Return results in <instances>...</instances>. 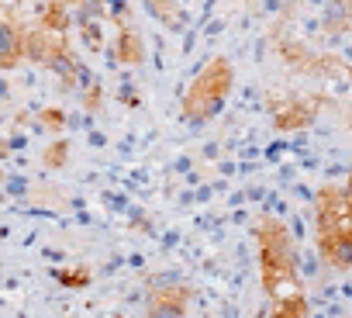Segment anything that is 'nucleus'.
I'll list each match as a JSON object with an SVG mask.
<instances>
[{
    "mask_svg": "<svg viewBox=\"0 0 352 318\" xmlns=\"http://www.w3.org/2000/svg\"><path fill=\"white\" fill-rule=\"evenodd\" d=\"M252 239L259 246V284L266 297H280L283 287L294 290L300 284V253L294 246V232H287V222L276 215H259L252 222Z\"/></svg>",
    "mask_w": 352,
    "mask_h": 318,
    "instance_id": "f257e3e1",
    "label": "nucleus"
},
{
    "mask_svg": "<svg viewBox=\"0 0 352 318\" xmlns=\"http://www.w3.org/2000/svg\"><path fill=\"white\" fill-rule=\"evenodd\" d=\"M232 87H235V66L225 56H214L190 80V87L184 90V97H180V118L187 125H208V121H214L225 111Z\"/></svg>",
    "mask_w": 352,
    "mask_h": 318,
    "instance_id": "f03ea898",
    "label": "nucleus"
},
{
    "mask_svg": "<svg viewBox=\"0 0 352 318\" xmlns=\"http://www.w3.org/2000/svg\"><path fill=\"white\" fill-rule=\"evenodd\" d=\"M194 304V287L180 280L145 284V318H187Z\"/></svg>",
    "mask_w": 352,
    "mask_h": 318,
    "instance_id": "7ed1b4c3",
    "label": "nucleus"
},
{
    "mask_svg": "<svg viewBox=\"0 0 352 318\" xmlns=\"http://www.w3.org/2000/svg\"><path fill=\"white\" fill-rule=\"evenodd\" d=\"M25 28L0 14V70H18L25 63Z\"/></svg>",
    "mask_w": 352,
    "mask_h": 318,
    "instance_id": "20e7f679",
    "label": "nucleus"
},
{
    "mask_svg": "<svg viewBox=\"0 0 352 318\" xmlns=\"http://www.w3.org/2000/svg\"><path fill=\"white\" fill-rule=\"evenodd\" d=\"M138 66V63H145V42H142V35L135 32V28H128V25H121L118 28V35H114V45L107 49V66Z\"/></svg>",
    "mask_w": 352,
    "mask_h": 318,
    "instance_id": "39448f33",
    "label": "nucleus"
},
{
    "mask_svg": "<svg viewBox=\"0 0 352 318\" xmlns=\"http://www.w3.org/2000/svg\"><path fill=\"white\" fill-rule=\"evenodd\" d=\"M318 256L321 263H328L331 270H352V232L345 235H314Z\"/></svg>",
    "mask_w": 352,
    "mask_h": 318,
    "instance_id": "423d86ee",
    "label": "nucleus"
},
{
    "mask_svg": "<svg viewBox=\"0 0 352 318\" xmlns=\"http://www.w3.org/2000/svg\"><path fill=\"white\" fill-rule=\"evenodd\" d=\"M314 114H318L314 104L290 100V104H283V107H273V125H276L280 131H297V128H304Z\"/></svg>",
    "mask_w": 352,
    "mask_h": 318,
    "instance_id": "0eeeda50",
    "label": "nucleus"
},
{
    "mask_svg": "<svg viewBox=\"0 0 352 318\" xmlns=\"http://www.w3.org/2000/svg\"><path fill=\"white\" fill-rule=\"evenodd\" d=\"M270 318H311V301H307V294H304L300 287L280 294V297L273 301Z\"/></svg>",
    "mask_w": 352,
    "mask_h": 318,
    "instance_id": "6e6552de",
    "label": "nucleus"
},
{
    "mask_svg": "<svg viewBox=\"0 0 352 318\" xmlns=\"http://www.w3.org/2000/svg\"><path fill=\"white\" fill-rule=\"evenodd\" d=\"M145 8H148V14H152L159 25H166L169 32H184L187 18H184L180 8H176V0H145Z\"/></svg>",
    "mask_w": 352,
    "mask_h": 318,
    "instance_id": "1a4fd4ad",
    "label": "nucleus"
},
{
    "mask_svg": "<svg viewBox=\"0 0 352 318\" xmlns=\"http://www.w3.org/2000/svg\"><path fill=\"white\" fill-rule=\"evenodd\" d=\"M52 277L63 284V287H69V290H83V287H90L94 284V270L90 266H59V270H52Z\"/></svg>",
    "mask_w": 352,
    "mask_h": 318,
    "instance_id": "9d476101",
    "label": "nucleus"
},
{
    "mask_svg": "<svg viewBox=\"0 0 352 318\" xmlns=\"http://www.w3.org/2000/svg\"><path fill=\"white\" fill-rule=\"evenodd\" d=\"M69 125V114L63 111V107H42L38 111V121L32 125L35 131H63Z\"/></svg>",
    "mask_w": 352,
    "mask_h": 318,
    "instance_id": "9b49d317",
    "label": "nucleus"
},
{
    "mask_svg": "<svg viewBox=\"0 0 352 318\" xmlns=\"http://www.w3.org/2000/svg\"><path fill=\"white\" fill-rule=\"evenodd\" d=\"M66 159H69V142H66V138H56V142L42 152V167H45V170H63Z\"/></svg>",
    "mask_w": 352,
    "mask_h": 318,
    "instance_id": "f8f14e48",
    "label": "nucleus"
},
{
    "mask_svg": "<svg viewBox=\"0 0 352 318\" xmlns=\"http://www.w3.org/2000/svg\"><path fill=\"white\" fill-rule=\"evenodd\" d=\"M80 39L90 52H104V32H100V21H83L80 25Z\"/></svg>",
    "mask_w": 352,
    "mask_h": 318,
    "instance_id": "ddd939ff",
    "label": "nucleus"
},
{
    "mask_svg": "<svg viewBox=\"0 0 352 318\" xmlns=\"http://www.w3.org/2000/svg\"><path fill=\"white\" fill-rule=\"evenodd\" d=\"M28 191H32V184H28L21 173H11V177H4V194H8V198H14V201H25V198H28Z\"/></svg>",
    "mask_w": 352,
    "mask_h": 318,
    "instance_id": "4468645a",
    "label": "nucleus"
},
{
    "mask_svg": "<svg viewBox=\"0 0 352 318\" xmlns=\"http://www.w3.org/2000/svg\"><path fill=\"white\" fill-rule=\"evenodd\" d=\"M100 104H104V87H100V80H94V83L83 90V111H87V114H97Z\"/></svg>",
    "mask_w": 352,
    "mask_h": 318,
    "instance_id": "2eb2a0df",
    "label": "nucleus"
},
{
    "mask_svg": "<svg viewBox=\"0 0 352 318\" xmlns=\"http://www.w3.org/2000/svg\"><path fill=\"white\" fill-rule=\"evenodd\" d=\"M118 100H121V104H124V107H138V104H142V100H138V94H135V87H131V83H124V87H121V90H118Z\"/></svg>",
    "mask_w": 352,
    "mask_h": 318,
    "instance_id": "dca6fc26",
    "label": "nucleus"
},
{
    "mask_svg": "<svg viewBox=\"0 0 352 318\" xmlns=\"http://www.w3.org/2000/svg\"><path fill=\"white\" fill-rule=\"evenodd\" d=\"M90 145H94V149H104V145H107V135L97 131V128H90Z\"/></svg>",
    "mask_w": 352,
    "mask_h": 318,
    "instance_id": "f3484780",
    "label": "nucleus"
},
{
    "mask_svg": "<svg viewBox=\"0 0 352 318\" xmlns=\"http://www.w3.org/2000/svg\"><path fill=\"white\" fill-rule=\"evenodd\" d=\"M8 145H11V152H21V149H28V138L25 135H11Z\"/></svg>",
    "mask_w": 352,
    "mask_h": 318,
    "instance_id": "a211bd4d",
    "label": "nucleus"
},
{
    "mask_svg": "<svg viewBox=\"0 0 352 318\" xmlns=\"http://www.w3.org/2000/svg\"><path fill=\"white\" fill-rule=\"evenodd\" d=\"M221 28H225V21H211V25L204 28V35H208V39H214V35H218Z\"/></svg>",
    "mask_w": 352,
    "mask_h": 318,
    "instance_id": "6ab92c4d",
    "label": "nucleus"
},
{
    "mask_svg": "<svg viewBox=\"0 0 352 318\" xmlns=\"http://www.w3.org/2000/svg\"><path fill=\"white\" fill-rule=\"evenodd\" d=\"M45 259H52V263H59V259H66L59 249H45Z\"/></svg>",
    "mask_w": 352,
    "mask_h": 318,
    "instance_id": "aec40b11",
    "label": "nucleus"
},
{
    "mask_svg": "<svg viewBox=\"0 0 352 318\" xmlns=\"http://www.w3.org/2000/svg\"><path fill=\"white\" fill-rule=\"evenodd\" d=\"M8 97H11V87H8L4 80H0V100H8Z\"/></svg>",
    "mask_w": 352,
    "mask_h": 318,
    "instance_id": "412c9836",
    "label": "nucleus"
},
{
    "mask_svg": "<svg viewBox=\"0 0 352 318\" xmlns=\"http://www.w3.org/2000/svg\"><path fill=\"white\" fill-rule=\"evenodd\" d=\"M245 4H249V8H252V11H256V8H259V0H245Z\"/></svg>",
    "mask_w": 352,
    "mask_h": 318,
    "instance_id": "4be33fe9",
    "label": "nucleus"
}]
</instances>
